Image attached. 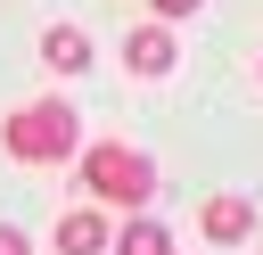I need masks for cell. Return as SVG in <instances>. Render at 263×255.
<instances>
[{
    "label": "cell",
    "mask_w": 263,
    "mask_h": 255,
    "mask_svg": "<svg viewBox=\"0 0 263 255\" xmlns=\"http://www.w3.org/2000/svg\"><path fill=\"white\" fill-rule=\"evenodd\" d=\"M123 66H132V74H148V82H156V74H173V66H181L173 25H156V16H148V25H132V33H123Z\"/></svg>",
    "instance_id": "3"
},
{
    "label": "cell",
    "mask_w": 263,
    "mask_h": 255,
    "mask_svg": "<svg viewBox=\"0 0 263 255\" xmlns=\"http://www.w3.org/2000/svg\"><path fill=\"white\" fill-rule=\"evenodd\" d=\"M0 255H33V239H25L16 222H0Z\"/></svg>",
    "instance_id": "9"
},
{
    "label": "cell",
    "mask_w": 263,
    "mask_h": 255,
    "mask_svg": "<svg viewBox=\"0 0 263 255\" xmlns=\"http://www.w3.org/2000/svg\"><path fill=\"white\" fill-rule=\"evenodd\" d=\"M41 66H49V74H82V66H90V33H82V25H49V33H41Z\"/></svg>",
    "instance_id": "6"
},
{
    "label": "cell",
    "mask_w": 263,
    "mask_h": 255,
    "mask_svg": "<svg viewBox=\"0 0 263 255\" xmlns=\"http://www.w3.org/2000/svg\"><path fill=\"white\" fill-rule=\"evenodd\" d=\"M58 255H107V239H115V222L99 214V206H74V214H58Z\"/></svg>",
    "instance_id": "5"
},
{
    "label": "cell",
    "mask_w": 263,
    "mask_h": 255,
    "mask_svg": "<svg viewBox=\"0 0 263 255\" xmlns=\"http://www.w3.org/2000/svg\"><path fill=\"white\" fill-rule=\"evenodd\" d=\"M197 230H205V247L255 239V197H205V206H197Z\"/></svg>",
    "instance_id": "4"
},
{
    "label": "cell",
    "mask_w": 263,
    "mask_h": 255,
    "mask_svg": "<svg viewBox=\"0 0 263 255\" xmlns=\"http://www.w3.org/2000/svg\"><path fill=\"white\" fill-rule=\"evenodd\" d=\"M82 189H90L99 206L148 214V197H156V165H148L140 148H123V140H90V148H82Z\"/></svg>",
    "instance_id": "2"
},
{
    "label": "cell",
    "mask_w": 263,
    "mask_h": 255,
    "mask_svg": "<svg viewBox=\"0 0 263 255\" xmlns=\"http://www.w3.org/2000/svg\"><path fill=\"white\" fill-rule=\"evenodd\" d=\"M197 8H205V0H148V16H156V25H181V16H197Z\"/></svg>",
    "instance_id": "8"
},
{
    "label": "cell",
    "mask_w": 263,
    "mask_h": 255,
    "mask_svg": "<svg viewBox=\"0 0 263 255\" xmlns=\"http://www.w3.org/2000/svg\"><path fill=\"white\" fill-rule=\"evenodd\" d=\"M255 74H263V66H255Z\"/></svg>",
    "instance_id": "10"
},
{
    "label": "cell",
    "mask_w": 263,
    "mask_h": 255,
    "mask_svg": "<svg viewBox=\"0 0 263 255\" xmlns=\"http://www.w3.org/2000/svg\"><path fill=\"white\" fill-rule=\"evenodd\" d=\"M0 140H8L16 165H66V156L82 148V115H74L66 99H33V107H16V115L0 123Z\"/></svg>",
    "instance_id": "1"
},
{
    "label": "cell",
    "mask_w": 263,
    "mask_h": 255,
    "mask_svg": "<svg viewBox=\"0 0 263 255\" xmlns=\"http://www.w3.org/2000/svg\"><path fill=\"white\" fill-rule=\"evenodd\" d=\"M107 255H173V230H164L156 214H132V222H115Z\"/></svg>",
    "instance_id": "7"
}]
</instances>
